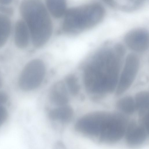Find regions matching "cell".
Returning a JSON list of instances; mask_svg holds the SVG:
<instances>
[{
    "label": "cell",
    "mask_w": 149,
    "mask_h": 149,
    "mask_svg": "<svg viewBox=\"0 0 149 149\" xmlns=\"http://www.w3.org/2000/svg\"><path fill=\"white\" fill-rule=\"evenodd\" d=\"M12 28L11 22L8 16L0 13V48L8 40Z\"/></svg>",
    "instance_id": "cell-13"
},
{
    "label": "cell",
    "mask_w": 149,
    "mask_h": 149,
    "mask_svg": "<svg viewBox=\"0 0 149 149\" xmlns=\"http://www.w3.org/2000/svg\"><path fill=\"white\" fill-rule=\"evenodd\" d=\"M69 93L63 81L55 83L51 87L49 94L50 102L56 106L67 104Z\"/></svg>",
    "instance_id": "cell-9"
},
{
    "label": "cell",
    "mask_w": 149,
    "mask_h": 149,
    "mask_svg": "<svg viewBox=\"0 0 149 149\" xmlns=\"http://www.w3.org/2000/svg\"><path fill=\"white\" fill-rule=\"evenodd\" d=\"M46 68L44 62L36 58L30 61L23 68L19 75L18 84L22 91H29L36 89L43 82Z\"/></svg>",
    "instance_id": "cell-5"
},
{
    "label": "cell",
    "mask_w": 149,
    "mask_h": 149,
    "mask_svg": "<svg viewBox=\"0 0 149 149\" xmlns=\"http://www.w3.org/2000/svg\"><path fill=\"white\" fill-rule=\"evenodd\" d=\"M13 0H0V5L8 6L10 4Z\"/></svg>",
    "instance_id": "cell-19"
},
{
    "label": "cell",
    "mask_w": 149,
    "mask_h": 149,
    "mask_svg": "<svg viewBox=\"0 0 149 149\" xmlns=\"http://www.w3.org/2000/svg\"><path fill=\"white\" fill-rule=\"evenodd\" d=\"M65 14L63 30L67 33L74 34L97 25L104 18L105 10L100 4L92 3L71 9Z\"/></svg>",
    "instance_id": "cell-3"
},
{
    "label": "cell",
    "mask_w": 149,
    "mask_h": 149,
    "mask_svg": "<svg viewBox=\"0 0 149 149\" xmlns=\"http://www.w3.org/2000/svg\"><path fill=\"white\" fill-rule=\"evenodd\" d=\"M125 49L121 44L98 50L86 64L83 80L86 91L102 95L115 90L125 59Z\"/></svg>",
    "instance_id": "cell-1"
},
{
    "label": "cell",
    "mask_w": 149,
    "mask_h": 149,
    "mask_svg": "<svg viewBox=\"0 0 149 149\" xmlns=\"http://www.w3.org/2000/svg\"><path fill=\"white\" fill-rule=\"evenodd\" d=\"M136 110L140 118L149 116V93L146 91L138 93L134 99Z\"/></svg>",
    "instance_id": "cell-12"
},
{
    "label": "cell",
    "mask_w": 149,
    "mask_h": 149,
    "mask_svg": "<svg viewBox=\"0 0 149 149\" xmlns=\"http://www.w3.org/2000/svg\"><path fill=\"white\" fill-rule=\"evenodd\" d=\"M8 97L7 94L4 92L0 91V105L6 103L8 100Z\"/></svg>",
    "instance_id": "cell-18"
},
{
    "label": "cell",
    "mask_w": 149,
    "mask_h": 149,
    "mask_svg": "<svg viewBox=\"0 0 149 149\" xmlns=\"http://www.w3.org/2000/svg\"><path fill=\"white\" fill-rule=\"evenodd\" d=\"M3 85V82L2 79L0 76V88H1Z\"/></svg>",
    "instance_id": "cell-20"
},
{
    "label": "cell",
    "mask_w": 149,
    "mask_h": 149,
    "mask_svg": "<svg viewBox=\"0 0 149 149\" xmlns=\"http://www.w3.org/2000/svg\"><path fill=\"white\" fill-rule=\"evenodd\" d=\"M126 133L127 143L135 146L141 144L145 141L148 131L141 124L139 125L133 122L127 127Z\"/></svg>",
    "instance_id": "cell-8"
},
{
    "label": "cell",
    "mask_w": 149,
    "mask_h": 149,
    "mask_svg": "<svg viewBox=\"0 0 149 149\" xmlns=\"http://www.w3.org/2000/svg\"><path fill=\"white\" fill-rule=\"evenodd\" d=\"M14 36L15 45L20 49L27 47L31 41L28 28L22 19H19L16 22L14 26Z\"/></svg>",
    "instance_id": "cell-10"
},
{
    "label": "cell",
    "mask_w": 149,
    "mask_h": 149,
    "mask_svg": "<svg viewBox=\"0 0 149 149\" xmlns=\"http://www.w3.org/2000/svg\"><path fill=\"white\" fill-rule=\"evenodd\" d=\"M20 10L22 19L28 28L33 46L36 48L42 47L49 40L53 31L45 8L39 0H23Z\"/></svg>",
    "instance_id": "cell-2"
},
{
    "label": "cell",
    "mask_w": 149,
    "mask_h": 149,
    "mask_svg": "<svg viewBox=\"0 0 149 149\" xmlns=\"http://www.w3.org/2000/svg\"><path fill=\"white\" fill-rule=\"evenodd\" d=\"M93 136L101 141L109 142L118 134L120 127L119 114L103 112H94L92 117Z\"/></svg>",
    "instance_id": "cell-4"
},
{
    "label": "cell",
    "mask_w": 149,
    "mask_h": 149,
    "mask_svg": "<svg viewBox=\"0 0 149 149\" xmlns=\"http://www.w3.org/2000/svg\"><path fill=\"white\" fill-rule=\"evenodd\" d=\"M63 81L69 94L73 96L78 94L80 87L78 78L75 75L73 74L68 75Z\"/></svg>",
    "instance_id": "cell-15"
},
{
    "label": "cell",
    "mask_w": 149,
    "mask_h": 149,
    "mask_svg": "<svg viewBox=\"0 0 149 149\" xmlns=\"http://www.w3.org/2000/svg\"><path fill=\"white\" fill-rule=\"evenodd\" d=\"M117 106L120 110L127 114H132L136 110L134 100L129 96L120 99L117 103Z\"/></svg>",
    "instance_id": "cell-16"
},
{
    "label": "cell",
    "mask_w": 149,
    "mask_h": 149,
    "mask_svg": "<svg viewBox=\"0 0 149 149\" xmlns=\"http://www.w3.org/2000/svg\"><path fill=\"white\" fill-rule=\"evenodd\" d=\"M47 8L54 17H60L66 13V0H46Z\"/></svg>",
    "instance_id": "cell-14"
},
{
    "label": "cell",
    "mask_w": 149,
    "mask_h": 149,
    "mask_svg": "<svg viewBox=\"0 0 149 149\" xmlns=\"http://www.w3.org/2000/svg\"><path fill=\"white\" fill-rule=\"evenodd\" d=\"M125 58L116 89L117 95L125 92L131 86L139 72L140 61L136 54L131 53Z\"/></svg>",
    "instance_id": "cell-6"
},
{
    "label": "cell",
    "mask_w": 149,
    "mask_h": 149,
    "mask_svg": "<svg viewBox=\"0 0 149 149\" xmlns=\"http://www.w3.org/2000/svg\"><path fill=\"white\" fill-rule=\"evenodd\" d=\"M73 115V109L68 104L57 106L50 110L48 114V117L51 120L64 123L71 121Z\"/></svg>",
    "instance_id": "cell-11"
},
{
    "label": "cell",
    "mask_w": 149,
    "mask_h": 149,
    "mask_svg": "<svg viewBox=\"0 0 149 149\" xmlns=\"http://www.w3.org/2000/svg\"><path fill=\"white\" fill-rule=\"evenodd\" d=\"M126 45L137 53H142L148 48L149 35L148 31L142 28H138L127 33L124 38Z\"/></svg>",
    "instance_id": "cell-7"
},
{
    "label": "cell",
    "mask_w": 149,
    "mask_h": 149,
    "mask_svg": "<svg viewBox=\"0 0 149 149\" xmlns=\"http://www.w3.org/2000/svg\"><path fill=\"white\" fill-rule=\"evenodd\" d=\"M8 116L7 109L2 105H0V127L6 120Z\"/></svg>",
    "instance_id": "cell-17"
}]
</instances>
